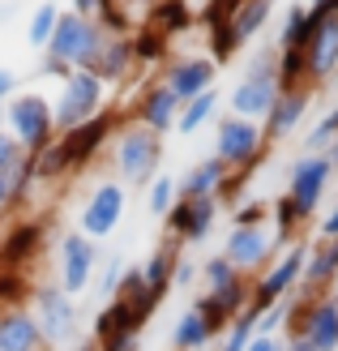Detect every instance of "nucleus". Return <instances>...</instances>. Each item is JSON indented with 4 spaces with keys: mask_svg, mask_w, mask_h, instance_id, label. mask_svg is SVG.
Masks as SVG:
<instances>
[{
    "mask_svg": "<svg viewBox=\"0 0 338 351\" xmlns=\"http://www.w3.org/2000/svg\"><path fill=\"white\" fill-rule=\"evenodd\" d=\"M158 163H163V137L150 133L146 125H137V120H124V125L116 129V137H112L116 180L146 189L154 176H158Z\"/></svg>",
    "mask_w": 338,
    "mask_h": 351,
    "instance_id": "obj_1",
    "label": "nucleus"
},
{
    "mask_svg": "<svg viewBox=\"0 0 338 351\" xmlns=\"http://www.w3.org/2000/svg\"><path fill=\"white\" fill-rule=\"evenodd\" d=\"M103 103H108V86H103L90 69H69V77L60 82L56 99H51V125H56V137L82 129L86 120H95L103 112Z\"/></svg>",
    "mask_w": 338,
    "mask_h": 351,
    "instance_id": "obj_2",
    "label": "nucleus"
},
{
    "mask_svg": "<svg viewBox=\"0 0 338 351\" xmlns=\"http://www.w3.org/2000/svg\"><path fill=\"white\" fill-rule=\"evenodd\" d=\"M5 133L22 146V154H39L51 137H56V125H51V99L39 95V90H17L5 103Z\"/></svg>",
    "mask_w": 338,
    "mask_h": 351,
    "instance_id": "obj_3",
    "label": "nucleus"
},
{
    "mask_svg": "<svg viewBox=\"0 0 338 351\" xmlns=\"http://www.w3.org/2000/svg\"><path fill=\"white\" fill-rule=\"evenodd\" d=\"M287 330H291L287 339H304L313 351H338V300H334V291H322V295L300 291V300H291V313H287Z\"/></svg>",
    "mask_w": 338,
    "mask_h": 351,
    "instance_id": "obj_4",
    "label": "nucleus"
},
{
    "mask_svg": "<svg viewBox=\"0 0 338 351\" xmlns=\"http://www.w3.org/2000/svg\"><path fill=\"white\" fill-rule=\"evenodd\" d=\"M26 304L34 313V322H39V335H43L47 351L73 343V335H77V300L60 283H30Z\"/></svg>",
    "mask_w": 338,
    "mask_h": 351,
    "instance_id": "obj_5",
    "label": "nucleus"
},
{
    "mask_svg": "<svg viewBox=\"0 0 338 351\" xmlns=\"http://www.w3.org/2000/svg\"><path fill=\"white\" fill-rule=\"evenodd\" d=\"M103 26L95 22V17H82L73 9H60V22H56V34H51V43L43 56L60 60L64 69H90V60L99 56L103 47Z\"/></svg>",
    "mask_w": 338,
    "mask_h": 351,
    "instance_id": "obj_6",
    "label": "nucleus"
},
{
    "mask_svg": "<svg viewBox=\"0 0 338 351\" xmlns=\"http://www.w3.org/2000/svg\"><path fill=\"white\" fill-rule=\"evenodd\" d=\"M304 261H309V244L291 240L287 249H282L270 266L253 278V308L265 313V308H274L282 300H291L295 287H300V278H304Z\"/></svg>",
    "mask_w": 338,
    "mask_h": 351,
    "instance_id": "obj_7",
    "label": "nucleus"
},
{
    "mask_svg": "<svg viewBox=\"0 0 338 351\" xmlns=\"http://www.w3.org/2000/svg\"><path fill=\"white\" fill-rule=\"evenodd\" d=\"M270 150L265 146V133L257 120H244V116H223L215 125V159L227 163L231 171H253L261 163V154Z\"/></svg>",
    "mask_w": 338,
    "mask_h": 351,
    "instance_id": "obj_8",
    "label": "nucleus"
},
{
    "mask_svg": "<svg viewBox=\"0 0 338 351\" xmlns=\"http://www.w3.org/2000/svg\"><path fill=\"white\" fill-rule=\"evenodd\" d=\"M330 176H334V163L330 154H300L287 171V202L295 206V219L304 223L317 215L326 189H330Z\"/></svg>",
    "mask_w": 338,
    "mask_h": 351,
    "instance_id": "obj_9",
    "label": "nucleus"
},
{
    "mask_svg": "<svg viewBox=\"0 0 338 351\" xmlns=\"http://www.w3.org/2000/svg\"><path fill=\"white\" fill-rule=\"evenodd\" d=\"M274 249H278V240H274V227L270 223H261V227H231L227 244H223V257L244 278H257L274 261Z\"/></svg>",
    "mask_w": 338,
    "mask_h": 351,
    "instance_id": "obj_10",
    "label": "nucleus"
},
{
    "mask_svg": "<svg viewBox=\"0 0 338 351\" xmlns=\"http://www.w3.org/2000/svg\"><path fill=\"white\" fill-rule=\"evenodd\" d=\"M304 64H309V86L313 90L338 73V13L334 9H313V34L304 43Z\"/></svg>",
    "mask_w": 338,
    "mask_h": 351,
    "instance_id": "obj_11",
    "label": "nucleus"
},
{
    "mask_svg": "<svg viewBox=\"0 0 338 351\" xmlns=\"http://www.w3.org/2000/svg\"><path fill=\"white\" fill-rule=\"evenodd\" d=\"M95 270H99V253H95V240L82 236V232H64L60 236V266H56V283L73 295L86 291L95 283Z\"/></svg>",
    "mask_w": 338,
    "mask_h": 351,
    "instance_id": "obj_12",
    "label": "nucleus"
},
{
    "mask_svg": "<svg viewBox=\"0 0 338 351\" xmlns=\"http://www.w3.org/2000/svg\"><path fill=\"white\" fill-rule=\"evenodd\" d=\"M124 202H129V197H124V184L120 180L95 184V193L82 206V227H77V232L90 236V240H108L120 227V219H124Z\"/></svg>",
    "mask_w": 338,
    "mask_h": 351,
    "instance_id": "obj_13",
    "label": "nucleus"
},
{
    "mask_svg": "<svg viewBox=\"0 0 338 351\" xmlns=\"http://www.w3.org/2000/svg\"><path fill=\"white\" fill-rule=\"evenodd\" d=\"M219 219V197H180L167 210V240L176 244H202Z\"/></svg>",
    "mask_w": 338,
    "mask_h": 351,
    "instance_id": "obj_14",
    "label": "nucleus"
},
{
    "mask_svg": "<svg viewBox=\"0 0 338 351\" xmlns=\"http://www.w3.org/2000/svg\"><path fill=\"white\" fill-rule=\"evenodd\" d=\"M215 77H219V64L210 56H167L158 82H163L180 103H189V99H197L206 90H215Z\"/></svg>",
    "mask_w": 338,
    "mask_h": 351,
    "instance_id": "obj_15",
    "label": "nucleus"
},
{
    "mask_svg": "<svg viewBox=\"0 0 338 351\" xmlns=\"http://www.w3.org/2000/svg\"><path fill=\"white\" fill-rule=\"evenodd\" d=\"M309 108H313V86H287V90H278L270 116L261 120L265 146H274V142H282V137H291L300 125H304Z\"/></svg>",
    "mask_w": 338,
    "mask_h": 351,
    "instance_id": "obj_16",
    "label": "nucleus"
},
{
    "mask_svg": "<svg viewBox=\"0 0 338 351\" xmlns=\"http://www.w3.org/2000/svg\"><path fill=\"white\" fill-rule=\"evenodd\" d=\"M43 244H47V227L39 219H17L0 240V270L26 274V266L43 253Z\"/></svg>",
    "mask_w": 338,
    "mask_h": 351,
    "instance_id": "obj_17",
    "label": "nucleus"
},
{
    "mask_svg": "<svg viewBox=\"0 0 338 351\" xmlns=\"http://www.w3.org/2000/svg\"><path fill=\"white\" fill-rule=\"evenodd\" d=\"M124 125V120L116 116V112H99L95 120H86L82 129H73V133H60V142H64V150H69V159H73V171H82L86 163L95 159V154L103 150L116 137V129Z\"/></svg>",
    "mask_w": 338,
    "mask_h": 351,
    "instance_id": "obj_18",
    "label": "nucleus"
},
{
    "mask_svg": "<svg viewBox=\"0 0 338 351\" xmlns=\"http://www.w3.org/2000/svg\"><path fill=\"white\" fill-rule=\"evenodd\" d=\"M180 108H184V103L176 99L163 82H150L146 90L133 99V116H129V120H137V125H146L150 133L163 137V133L176 129V116H180Z\"/></svg>",
    "mask_w": 338,
    "mask_h": 351,
    "instance_id": "obj_19",
    "label": "nucleus"
},
{
    "mask_svg": "<svg viewBox=\"0 0 338 351\" xmlns=\"http://www.w3.org/2000/svg\"><path fill=\"white\" fill-rule=\"evenodd\" d=\"M278 77H253V73H244L240 82H236V90L227 95V108H231V116H244V120H261L270 116V108H274V99H278Z\"/></svg>",
    "mask_w": 338,
    "mask_h": 351,
    "instance_id": "obj_20",
    "label": "nucleus"
},
{
    "mask_svg": "<svg viewBox=\"0 0 338 351\" xmlns=\"http://www.w3.org/2000/svg\"><path fill=\"white\" fill-rule=\"evenodd\" d=\"M0 351H47L30 304H0Z\"/></svg>",
    "mask_w": 338,
    "mask_h": 351,
    "instance_id": "obj_21",
    "label": "nucleus"
},
{
    "mask_svg": "<svg viewBox=\"0 0 338 351\" xmlns=\"http://www.w3.org/2000/svg\"><path fill=\"white\" fill-rule=\"evenodd\" d=\"M90 73L103 82V86H120L129 82L137 73V56H133V34L129 39H116V34H108L99 47V56L90 60Z\"/></svg>",
    "mask_w": 338,
    "mask_h": 351,
    "instance_id": "obj_22",
    "label": "nucleus"
},
{
    "mask_svg": "<svg viewBox=\"0 0 338 351\" xmlns=\"http://www.w3.org/2000/svg\"><path fill=\"white\" fill-rule=\"evenodd\" d=\"M227 176H231V167L210 154V159L193 163L180 180H176V202H180V197H219L223 184H227Z\"/></svg>",
    "mask_w": 338,
    "mask_h": 351,
    "instance_id": "obj_23",
    "label": "nucleus"
},
{
    "mask_svg": "<svg viewBox=\"0 0 338 351\" xmlns=\"http://www.w3.org/2000/svg\"><path fill=\"white\" fill-rule=\"evenodd\" d=\"M334 283H338V244H326V240L309 244V261H304L300 291L322 295V291H334Z\"/></svg>",
    "mask_w": 338,
    "mask_h": 351,
    "instance_id": "obj_24",
    "label": "nucleus"
},
{
    "mask_svg": "<svg viewBox=\"0 0 338 351\" xmlns=\"http://www.w3.org/2000/svg\"><path fill=\"white\" fill-rule=\"evenodd\" d=\"M116 300L129 308V317H133L137 326H146L154 313H158V304H163V295L146 287V278H141V266H129V270H124V278H120Z\"/></svg>",
    "mask_w": 338,
    "mask_h": 351,
    "instance_id": "obj_25",
    "label": "nucleus"
},
{
    "mask_svg": "<svg viewBox=\"0 0 338 351\" xmlns=\"http://www.w3.org/2000/svg\"><path fill=\"white\" fill-rule=\"evenodd\" d=\"M215 343H219L215 326H210L197 308H184L180 317H176V326H171V351H210Z\"/></svg>",
    "mask_w": 338,
    "mask_h": 351,
    "instance_id": "obj_26",
    "label": "nucleus"
},
{
    "mask_svg": "<svg viewBox=\"0 0 338 351\" xmlns=\"http://www.w3.org/2000/svg\"><path fill=\"white\" fill-rule=\"evenodd\" d=\"M176 266H180V244H176V240H163L146 261H141V278H146L150 291L167 295V291H171V278H176Z\"/></svg>",
    "mask_w": 338,
    "mask_h": 351,
    "instance_id": "obj_27",
    "label": "nucleus"
},
{
    "mask_svg": "<svg viewBox=\"0 0 338 351\" xmlns=\"http://www.w3.org/2000/svg\"><path fill=\"white\" fill-rule=\"evenodd\" d=\"M270 0H240L236 5V13L227 17V30H231V39H236V47H244V43H253L257 34H261V26L270 22Z\"/></svg>",
    "mask_w": 338,
    "mask_h": 351,
    "instance_id": "obj_28",
    "label": "nucleus"
},
{
    "mask_svg": "<svg viewBox=\"0 0 338 351\" xmlns=\"http://www.w3.org/2000/svg\"><path fill=\"white\" fill-rule=\"evenodd\" d=\"M146 26L158 30L163 39L171 43L176 34H184L193 26V9H189V0H154V5L146 9Z\"/></svg>",
    "mask_w": 338,
    "mask_h": 351,
    "instance_id": "obj_29",
    "label": "nucleus"
},
{
    "mask_svg": "<svg viewBox=\"0 0 338 351\" xmlns=\"http://www.w3.org/2000/svg\"><path fill=\"white\" fill-rule=\"evenodd\" d=\"M219 116V90H206V95H197V99H189L184 108H180V116H176V133H197V129H206L210 120Z\"/></svg>",
    "mask_w": 338,
    "mask_h": 351,
    "instance_id": "obj_30",
    "label": "nucleus"
},
{
    "mask_svg": "<svg viewBox=\"0 0 338 351\" xmlns=\"http://www.w3.org/2000/svg\"><path fill=\"white\" fill-rule=\"evenodd\" d=\"M309 34H313V9H309V5H291L287 17H282V26H278V51L304 47Z\"/></svg>",
    "mask_w": 338,
    "mask_h": 351,
    "instance_id": "obj_31",
    "label": "nucleus"
},
{
    "mask_svg": "<svg viewBox=\"0 0 338 351\" xmlns=\"http://www.w3.org/2000/svg\"><path fill=\"white\" fill-rule=\"evenodd\" d=\"M129 330H137V335H141V326L129 317V308H124L120 300H108V304H103L99 308V317H95V343H103V339H112V335H129Z\"/></svg>",
    "mask_w": 338,
    "mask_h": 351,
    "instance_id": "obj_32",
    "label": "nucleus"
},
{
    "mask_svg": "<svg viewBox=\"0 0 338 351\" xmlns=\"http://www.w3.org/2000/svg\"><path fill=\"white\" fill-rule=\"evenodd\" d=\"M257 317H261V313H257L253 304H248V308L240 313V317H236V322H231V326L223 330V339L215 343V351H244L248 343L257 339Z\"/></svg>",
    "mask_w": 338,
    "mask_h": 351,
    "instance_id": "obj_33",
    "label": "nucleus"
},
{
    "mask_svg": "<svg viewBox=\"0 0 338 351\" xmlns=\"http://www.w3.org/2000/svg\"><path fill=\"white\" fill-rule=\"evenodd\" d=\"M56 22H60V9L51 5V0H43V5L34 9V17H30V26H26V43L34 51H47L51 34H56Z\"/></svg>",
    "mask_w": 338,
    "mask_h": 351,
    "instance_id": "obj_34",
    "label": "nucleus"
},
{
    "mask_svg": "<svg viewBox=\"0 0 338 351\" xmlns=\"http://www.w3.org/2000/svg\"><path fill=\"white\" fill-rule=\"evenodd\" d=\"M167 39L158 30H150V26H137L133 30V56H137V69L141 64H158V60H167Z\"/></svg>",
    "mask_w": 338,
    "mask_h": 351,
    "instance_id": "obj_35",
    "label": "nucleus"
},
{
    "mask_svg": "<svg viewBox=\"0 0 338 351\" xmlns=\"http://www.w3.org/2000/svg\"><path fill=\"white\" fill-rule=\"evenodd\" d=\"M240 278H244V274L231 266L223 253H215L210 261H202V287H206V291H223V287H231V283H240Z\"/></svg>",
    "mask_w": 338,
    "mask_h": 351,
    "instance_id": "obj_36",
    "label": "nucleus"
},
{
    "mask_svg": "<svg viewBox=\"0 0 338 351\" xmlns=\"http://www.w3.org/2000/svg\"><path fill=\"white\" fill-rule=\"evenodd\" d=\"M278 86H309V64H304V47H287L278 51Z\"/></svg>",
    "mask_w": 338,
    "mask_h": 351,
    "instance_id": "obj_37",
    "label": "nucleus"
},
{
    "mask_svg": "<svg viewBox=\"0 0 338 351\" xmlns=\"http://www.w3.org/2000/svg\"><path fill=\"white\" fill-rule=\"evenodd\" d=\"M171 206H176V180L158 171L154 180L146 184V210H150V215H158V219H167Z\"/></svg>",
    "mask_w": 338,
    "mask_h": 351,
    "instance_id": "obj_38",
    "label": "nucleus"
},
{
    "mask_svg": "<svg viewBox=\"0 0 338 351\" xmlns=\"http://www.w3.org/2000/svg\"><path fill=\"white\" fill-rule=\"evenodd\" d=\"M120 278H124V261H120V257H108V266H99V274H95V287H99V300H103V304L116 300Z\"/></svg>",
    "mask_w": 338,
    "mask_h": 351,
    "instance_id": "obj_39",
    "label": "nucleus"
},
{
    "mask_svg": "<svg viewBox=\"0 0 338 351\" xmlns=\"http://www.w3.org/2000/svg\"><path fill=\"white\" fill-rule=\"evenodd\" d=\"M265 219H270V206L265 202H240L231 210V227H261Z\"/></svg>",
    "mask_w": 338,
    "mask_h": 351,
    "instance_id": "obj_40",
    "label": "nucleus"
},
{
    "mask_svg": "<svg viewBox=\"0 0 338 351\" xmlns=\"http://www.w3.org/2000/svg\"><path fill=\"white\" fill-rule=\"evenodd\" d=\"M17 159H22V146H17V142H13V137H9L5 129H0V171H5V176H9V171L17 167Z\"/></svg>",
    "mask_w": 338,
    "mask_h": 351,
    "instance_id": "obj_41",
    "label": "nucleus"
},
{
    "mask_svg": "<svg viewBox=\"0 0 338 351\" xmlns=\"http://www.w3.org/2000/svg\"><path fill=\"white\" fill-rule=\"evenodd\" d=\"M95 347L99 351H137L141 347V335H137V330H129V335H112V339H103Z\"/></svg>",
    "mask_w": 338,
    "mask_h": 351,
    "instance_id": "obj_42",
    "label": "nucleus"
},
{
    "mask_svg": "<svg viewBox=\"0 0 338 351\" xmlns=\"http://www.w3.org/2000/svg\"><path fill=\"white\" fill-rule=\"evenodd\" d=\"M202 278V266H193V261L180 257V266H176V278H171V287H193Z\"/></svg>",
    "mask_w": 338,
    "mask_h": 351,
    "instance_id": "obj_43",
    "label": "nucleus"
},
{
    "mask_svg": "<svg viewBox=\"0 0 338 351\" xmlns=\"http://www.w3.org/2000/svg\"><path fill=\"white\" fill-rule=\"evenodd\" d=\"M116 0H69V9L73 13H82V17H99L103 9H112Z\"/></svg>",
    "mask_w": 338,
    "mask_h": 351,
    "instance_id": "obj_44",
    "label": "nucleus"
},
{
    "mask_svg": "<svg viewBox=\"0 0 338 351\" xmlns=\"http://www.w3.org/2000/svg\"><path fill=\"white\" fill-rule=\"evenodd\" d=\"M317 240H326V244H338V202H334V210L322 219V232H317Z\"/></svg>",
    "mask_w": 338,
    "mask_h": 351,
    "instance_id": "obj_45",
    "label": "nucleus"
},
{
    "mask_svg": "<svg viewBox=\"0 0 338 351\" xmlns=\"http://www.w3.org/2000/svg\"><path fill=\"white\" fill-rule=\"evenodd\" d=\"M17 95V73H13V69H5V64H0V103H9Z\"/></svg>",
    "mask_w": 338,
    "mask_h": 351,
    "instance_id": "obj_46",
    "label": "nucleus"
},
{
    "mask_svg": "<svg viewBox=\"0 0 338 351\" xmlns=\"http://www.w3.org/2000/svg\"><path fill=\"white\" fill-rule=\"evenodd\" d=\"M13 215V184H9V176L0 171V219Z\"/></svg>",
    "mask_w": 338,
    "mask_h": 351,
    "instance_id": "obj_47",
    "label": "nucleus"
},
{
    "mask_svg": "<svg viewBox=\"0 0 338 351\" xmlns=\"http://www.w3.org/2000/svg\"><path fill=\"white\" fill-rule=\"evenodd\" d=\"M244 351H282V339H274V335H257Z\"/></svg>",
    "mask_w": 338,
    "mask_h": 351,
    "instance_id": "obj_48",
    "label": "nucleus"
},
{
    "mask_svg": "<svg viewBox=\"0 0 338 351\" xmlns=\"http://www.w3.org/2000/svg\"><path fill=\"white\" fill-rule=\"evenodd\" d=\"M120 5H124V9H129L133 17H137V9H150V5H154V0H120Z\"/></svg>",
    "mask_w": 338,
    "mask_h": 351,
    "instance_id": "obj_49",
    "label": "nucleus"
},
{
    "mask_svg": "<svg viewBox=\"0 0 338 351\" xmlns=\"http://www.w3.org/2000/svg\"><path fill=\"white\" fill-rule=\"evenodd\" d=\"M282 351H313L304 339H287V343H282Z\"/></svg>",
    "mask_w": 338,
    "mask_h": 351,
    "instance_id": "obj_50",
    "label": "nucleus"
},
{
    "mask_svg": "<svg viewBox=\"0 0 338 351\" xmlns=\"http://www.w3.org/2000/svg\"><path fill=\"white\" fill-rule=\"evenodd\" d=\"M73 351H99V347H95V339H86V343H77Z\"/></svg>",
    "mask_w": 338,
    "mask_h": 351,
    "instance_id": "obj_51",
    "label": "nucleus"
},
{
    "mask_svg": "<svg viewBox=\"0 0 338 351\" xmlns=\"http://www.w3.org/2000/svg\"><path fill=\"white\" fill-rule=\"evenodd\" d=\"M326 154H330V163H334V171H338V142H334V146H330Z\"/></svg>",
    "mask_w": 338,
    "mask_h": 351,
    "instance_id": "obj_52",
    "label": "nucleus"
},
{
    "mask_svg": "<svg viewBox=\"0 0 338 351\" xmlns=\"http://www.w3.org/2000/svg\"><path fill=\"white\" fill-rule=\"evenodd\" d=\"M330 5V0H313V9H326Z\"/></svg>",
    "mask_w": 338,
    "mask_h": 351,
    "instance_id": "obj_53",
    "label": "nucleus"
},
{
    "mask_svg": "<svg viewBox=\"0 0 338 351\" xmlns=\"http://www.w3.org/2000/svg\"><path fill=\"white\" fill-rule=\"evenodd\" d=\"M0 129H5V103H0Z\"/></svg>",
    "mask_w": 338,
    "mask_h": 351,
    "instance_id": "obj_54",
    "label": "nucleus"
},
{
    "mask_svg": "<svg viewBox=\"0 0 338 351\" xmlns=\"http://www.w3.org/2000/svg\"><path fill=\"white\" fill-rule=\"evenodd\" d=\"M326 9H334V13H338V0H330V5H326Z\"/></svg>",
    "mask_w": 338,
    "mask_h": 351,
    "instance_id": "obj_55",
    "label": "nucleus"
},
{
    "mask_svg": "<svg viewBox=\"0 0 338 351\" xmlns=\"http://www.w3.org/2000/svg\"><path fill=\"white\" fill-rule=\"evenodd\" d=\"M334 300H338V283H334Z\"/></svg>",
    "mask_w": 338,
    "mask_h": 351,
    "instance_id": "obj_56",
    "label": "nucleus"
},
{
    "mask_svg": "<svg viewBox=\"0 0 338 351\" xmlns=\"http://www.w3.org/2000/svg\"><path fill=\"white\" fill-rule=\"evenodd\" d=\"M270 5H274V0H270Z\"/></svg>",
    "mask_w": 338,
    "mask_h": 351,
    "instance_id": "obj_57",
    "label": "nucleus"
}]
</instances>
